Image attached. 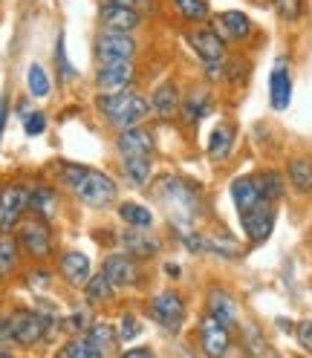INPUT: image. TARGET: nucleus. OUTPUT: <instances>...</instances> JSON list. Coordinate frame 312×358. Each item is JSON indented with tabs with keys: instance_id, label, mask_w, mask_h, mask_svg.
<instances>
[{
	"instance_id": "obj_1",
	"label": "nucleus",
	"mask_w": 312,
	"mask_h": 358,
	"mask_svg": "<svg viewBox=\"0 0 312 358\" xmlns=\"http://www.w3.org/2000/svg\"><path fill=\"white\" fill-rule=\"evenodd\" d=\"M61 182L70 188V194L87 208H110L116 203L119 188L113 182V176H107L99 168L90 165H76V162H61Z\"/></svg>"
},
{
	"instance_id": "obj_2",
	"label": "nucleus",
	"mask_w": 312,
	"mask_h": 358,
	"mask_svg": "<svg viewBox=\"0 0 312 358\" xmlns=\"http://www.w3.org/2000/svg\"><path fill=\"white\" fill-rule=\"evenodd\" d=\"M156 191H159L162 206H165L168 214H171V222L183 231V237H188L191 229H194L197 211H199L197 188L188 185L185 179H180V176H162L159 185H156Z\"/></svg>"
},
{
	"instance_id": "obj_3",
	"label": "nucleus",
	"mask_w": 312,
	"mask_h": 358,
	"mask_svg": "<svg viewBox=\"0 0 312 358\" xmlns=\"http://www.w3.org/2000/svg\"><path fill=\"white\" fill-rule=\"evenodd\" d=\"M96 107H99V113L110 124H116L119 130L139 127L150 116V101L142 93H133V90H127V93H113V96H99Z\"/></svg>"
},
{
	"instance_id": "obj_4",
	"label": "nucleus",
	"mask_w": 312,
	"mask_h": 358,
	"mask_svg": "<svg viewBox=\"0 0 312 358\" xmlns=\"http://www.w3.org/2000/svg\"><path fill=\"white\" fill-rule=\"evenodd\" d=\"M15 237H17L20 252L32 260H47L55 255V234H52V226L47 217H38V214L24 217L17 222Z\"/></svg>"
},
{
	"instance_id": "obj_5",
	"label": "nucleus",
	"mask_w": 312,
	"mask_h": 358,
	"mask_svg": "<svg viewBox=\"0 0 312 358\" xmlns=\"http://www.w3.org/2000/svg\"><path fill=\"white\" fill-rule=\"evenodd\" d=\"M148 315L156 327H162L165 332L176 335L185 324V315H188V306H185V298L173 289H165V292H156L148 298Z\"/></svg>"
},
{
	"instance_id": "obj_6",
	"label": "nucleus",
	"mask_w": 312,
	"mask_h": 358,
	"mask_svg": "<svg viewBox=\"0 0 312 358\" xmlns=\"http://www.w3.org/2000/svg\"><path fill=\"white\" fill-rule=\"evenodd\" d=\"M188 43H191V50L199 55V61H203L206 73L211 78H217L222 64H226V43L220 41V35L211 27H203V29L188 32Z\"/></svg>"
},
{
	"instance_id": "obj_7",
	"label": "nucleus",
	"mask_w": 312,
	"mask_h": 358,
	"mask_svg": "<svg viewBox=\"0 0 312 358\" xmlns=\"http://www.w3.org/2000/svg\"><path fill=\"white\" fill-rule=\"evenodd\" d=\"M133 78H136V66H133V61H99V66H96L99 96L127 93Z\"/></svg>"
},
{
	"instance_id": "obj_8",
	"label": "nucleus",
	"mask_w": 312,
	"mask_h": 358,
	"mask_svg": "<svg viewBox=\"0 0 312 358\" xmlns=\"http://www.w3.org/2000/svg\"><path fill=\"white\" fill-rule=\"evenodd\" d=\"M29 211V188L27 185H6L0 191V234H12L17 222Z\"/></svg>"
},
{
	"instance_id": "obj_9",
	"label": "nucleus",
	"mask_w": 312,
	"mask_h": 358,
	"mask_svg": "<svg viewBox=\"0 0 312 358\" xmlns=\"http://www.w3.org/2000/svg\"><path fill=\"white\" fill-rule=\"evenodd\" d=\"M96 61H133L136 58V38L130 32H107L101 29L93 43Z\"/></svg>"
},
{
	"instance_id": "obj_10",
	"label": "nucleus",
	"mask_w": 312,
	"mask_h": 358,
	"mask_svg": "<svg viewBox=\"0 0 312 358\" xmlns=\"http://www.w3.org/2000/svg\"><path fill=\"white\" fill-rule=\"evenodd\" d=\"M197 347L206 358H226L232 350V329H226L220 321L206 315L197 329Z\"/></svg>"
},
{
	"instance_id": "obj_11",
	"label": "nucleus",
	"mask_w": 312,
	"mask_h": 358,
	"mask_svg": "<svg viewBox=\"0 0 312 358\" xmlns=\"http://www.w3.org/2000/svg\"><path fill=\"white\" fill-rule=\"evenodd\" d=\"M101 275H104L110 283H113L116 289H127V286H139V283H142L139 260L130 257L127 252L107 255V257H104V266H101Z\"/></svg>"
},
{
	"instance_id": "obj_12",
	"label": "nucleus",
	"mask_w": 312,
	"mask_h": 358,
	"mask_svg": "<svg viewBox=\"0 0 312 358\" xmlns=\"http://www.w3.org/2000/svg\"><path fill=\"white\" fill-rule=\"evenodd\" d=\"M153 148H156L153 133L145 130L142 124H139V127L119 130V136H116V150H119V156H133V159H150Z\"/></svg>"
},
{
	"instance_id": "obj_13",
	"label": "nucleus",
	"mask_w": 312,
	"mask_h": 358,
	"mask_svg": "<svg viewBox=\"0 0 312 358\" xmlns=\"http://www.w3.org/2000/svg\"><path fill=\"white\" fill-rule=\"evenodd\" d=\"M58 275L70 283V286H76V289H84L87 286V280L93 278V263H90V257H87L84 252H61L58 255Z\"/></svg>"
},
{
	"instance_id": "obj_14",
	"label": "nucleus",
	"mask_w": 312,
	"mask_h": 358,
	"mask_svg": "<svg viewBox=\"0 0 312 358\" xmlns=\"http://www.w3.org/2000/svg\"><path fill=\"white\" fill-rule=\"evenodd\" d=\"M243 231L252 243H263L269 240L272 229H275V206L272 203H260L257 208H252L249 214H243Z\"/></svg>"
},
{
	"instance_id": "obj_15",
	"label": "nucleus",
	"mask_w": 312,
	"mask_h": 358,
	"mask_svg": "<svg viewBox=\"0 0 312 358\" xmlns=\"http://www.w3.org/2000/svg\"><path fill=\"white\" fill-rule=\"evenodd\" d=\"M229 191H232L234 208H237L240 217H243V214H249L252 208H257L260 203H269V199L263 196V191H260L257 176H237Z\"/></svg>"
},
{
	"instance_id": "obj_16",
	"label": "nucleus",
	"mask_w": 312,
	"mask_h": 358,
	"mask_svg": "<svg viewBox=\"0 0 312 358\" xmlns=\"http://www.w3.org/2000/svg\"><path fill=\"white\" fill-rule=\"evenodd\" d=\"M208 315L220 321L226 329H234L240 324V306L226 289H211L208 292Z\"/></svg>"
},
{
	"instance_id": "obj_17",
	"label": "nucleus",
	"mask_w": 312,
	"mask_h": 358,
	"mask_svg": "<svg viewBox=\"0 0 312 358\" xmlns=\"http://www.w3.org/2000/svg\"><path fill=\"white\" fill-rule=\"evenodd\" d=\"M99 20L107 32H133L142 24V15L136 9H127V6H110L101 3L99 9Z\"/></svg>"
},
{
	"instance_id": "obj_18",
	"label": "nucleus",
	"mask_w": 312,
	"mask_h": 358,
	"mask_svg": "<svg viewBox=\"0 0 312 358\" xmlns=\"http://www.w3.org/2000/svg\"><path fill=\"white\" fill-rule=\"evenodd\" d=\"M269 101L275 110H286L289 101H292V76H289L286 58H278L275 70L269 76Z\"/></svg>"
},
{
	"instance_id": "obj_19",
	"label": "nucleus",
	"mask_w": 312,
	"mask_h": 358,
	"mask_svg": "<svg viewBox=\"0 0 312 358\" xmlns=\"http://www.w3.org/2000/svg\"><path fill=\"white\" fill-rule=\"evenodd\" d=\"M211 29L220 35V41H243L252 35V20L243 12H222L217 15Z\"/></svg>"
},
{
	"instance_id": "obj_20",
	"label": "nucleus",
	"mask_w": 312,
	"mask_h": 358,
	"mask_svg": "<svg viewBox=\"0 0 312 358\" xmlns=\"http://www.w3.org/2000/svg\"><path fill=\"white\" fill-rule=\"evenodd\" d=\"M148 101H150V116H156V119H171L176 110L183 107L180 90H176L171 81H165V84L156 87V90H153V96H150Z\"/></svg>"
},
{
	"instance_id": "obj_21",
	"label": "nucleus",
	"mask_w": 312,
	"mask_h": 358,
	"mask_svg": "<svg viewBox=\"0 0 312 358\" xmlns=\"http://www.w3.org/2000/svg\"><path fill=\"white\" fill-rule=\"evenodd\" d=\"M119 243L125 245V252H127L130 257H136V260H148V257H153L156 252H159V240H156L150 231L127 229V231L119 237Z\"/></svg>"
},
{
	"instance_id": "obj_22",
	"label": "nucleus",
	"mask_w": 312,
	"mask_h": 358,
	"mask_svg": "<svg viewBox=\"0 0 312 358\" xmlns=\"http://www.w3.org/2000/svg\"><path fill=\"white\" fill-rule=\"evenodd\" d=\"M119 171L130 188H148L153 179L150 159H133V156H119Z\"/></svg>"
},
{
	"instance_id": "obj_23",
	"label": "nucleus",
	"mask_w": 312,
	"mask_h": 358,
	"mask_svg": "<svg viewBox=\"0 0 312 358\" xmlns=\"http://www.w3.org/2000/svg\"><path fill=\"white\" fill-rule=\"evenodd\" d=\"M87 338H90L99 350H101V355L104 358H116L119 355V332H116V327L113 324H107V321H96L90 329L84 332Z\"/></svg>"
},
{
	"instance_id": "obj_24",
	"label": "nucleus",
	"mask_w": 312,
	"mask_h": 358,
	"mask_svg": "<svg viewBox=\"0 0 312 358\" xmlns=\"http://www.w3.org/2000/svg\"><path fill=\"white\" fill-rule=\"evenodd\" d=\"M232 148H234V127L222 122L211 130V136H208V159L211 162H226Z\"/></svg>"
},
{
	"instance_id": "obj_25",
	"label": "nucleus",
	"mask_w": 312,
	"mask_h": 358,
	"mask_svg": "<svg viewBox=\"0 0 312 358\" xmlns=\"http://www.w3.org/2000/svg\"><path fill=\"white\" fill-rule=\"evenodd\" d=\"M119 220L127 229H136V231H150L153 229V211L142 203H133V199H127V203L119 206Z\"/></svg>"
},
{
	"instance_id": "obj_26",
	"label": "nucleus",
	"mask_w": 312,
	"mask_h": 358,
	"mask_svg": "<svg viewBox=\"0 0 312 358\" xmlns=\"http://www.w3.org/2000/svg\"><path fill=\"white\" fill-rule=\"evenodd\" d=\"M29 211L38 217L52 220V214L58 211V191L52 185H38L29 191Z\"/></svg>"
},
{
	"instance_id": "obj_27",
	"label": "nucleus",
	"mask_w": 312,
	"mask_h": 358,
	"mask_svg": "<svg viewBox=\"0 0 312 358\" xmlns=\"http://www.w3.org/2000/svg\"><path fill=\"white\" fill-rule=\"evenodd\" d=\"M286 176H289V182H292L295 191L309 194L312 191V159H306V156H295V159H289Z\"/></svg>"
},
{
	"instance_id": "obj_28",
	"label": "nucleus",
	"mask_w": 312,
	"mask_h": 358,
	"mask_svg": "<svg viewBox=\"0 0 312 358\" xmlns=\"http://www.w3.org/2000/svg\"><path fill=\"white\" fill-rule=\"evenodd\" d=\"M20 266V245L15 234H0V278H9Z\"/></svg>"
},
{
	"instance_id": "obj_29",
	"label": "nucleus",
	"mask_w": 312,
	"mask_h": 358,
	"mask_svg": "<svg viewBox=\"0 0 312 358\" xmlns=\"http://www.w3.org/2000/svg\"><path fill=\"white\" fill-rule=\"evenodd\" d=\"M58 358H104V355L87 335H73V338L64 341V347L58 350Z\"/></svg>"
},
{
	"instance_id": "obj_30",
	"label": "nucleus",
	"mask_w": 312,
	"mask_h": 358,
	"mask_svg": "<svg viewBox=\"0 0 312 358\" xmlns=\"http://www.w3.org/2000/svg\"><path fill=\"white\" fill-rule=\"evenodd\" d=\"M84 298H87V303H96V306H99V303H110V301L116 298V286L99 272V275H93L90 280H87Z\"/></svg>"
},
{
	"instance_id": "obj_31",
	"label": "nucleus",
	"mask_w": 312,
	"mask_h": 358,
	"mask_svg": "<svg viewBox=\"0 0 312 358\" xmlns=\"http://www.w3.org/2000/svg\"><path fill=\"white\" fill-rule=\"evenodd\" d=\"M27 90L32 99H47L52 93V81L47 76V70H43L41 64H29L27 70Z\"/></svg>"
},
{
	"instance_id": "obj_32",
	"label": "nucleus",
	"mask_w": 312,
	"mask_h": 358,
	"mask_svg": "<svg viewBox=\"0 0 312 358\" xmlns=\"http://www.w3.org/2000/svg\"><path fill=\"white\" fill-rule=\"evenodd\" d=\"M173 9L180 12V17L191 20V24H203V20H208V3L206 0H173Z\"/></svg>"
},
{
	"instance_id": "obj_33",
	"label": "nucleus",
	"mask_w": 312,
	"mask_h": 358,
	"mask_svg": "<svg viewBox=\"0 0 312 358\" xmlns=\"http://www.w3.org/2000/svg\"><path fill=\"white\" fill-rule=\"evenodd\" d=\"M257 182H260L263 196L269 199L272 206H275V199H281V196H283V176H281V173L266 171V173H260V176H257Z\"/></svg>"
},
{
	"instance_id": "obj_34",
	"label": "nucleus",
	"mask_w": 312,
	"mask_h": 358,
	"mask_svg": "<svg viewBox=\"0 0 312 358\" xmlns=\"http://www.w3.org/2000/svg\"><path fill=\"white\" fill-rule=\"evenodd\" d=\"M96 321H93V312H90V306H81V309H76V312H70V315H64V327L70 329L73 335H84L87 329H90Z\"/></svg>"
},
{
	"instance_id": "obj_35",
	"label": "nucleus",
	"mask_w": 312,
	"mask_h": 358,
	"mask_svg": "<svg viewBox=\"0 0 312 358\" xmlns=\"http://www.w3.org/2000/svg\"><path fill=\"white\" fill-rule=\"evenodd\" d=\"M180 110L185 113L188 122H199V119L208 113V96H206V93H194V96H188V99L183 101Z\"/></svg>"
},
{
	"instance_id": "obj_36",
	"label": "nucleus",
	"mask_w": 312,
	"mask_h": 358,
	"mask_svg": "<svg viewBox=\"0 0 312 358\" xmlns=\"http://www.w3.org/2000/svg\"><path fill=\"white\" fill-rule=\"evenodd\" d=\"M27 286H29V292L35 295H43V292H50V286H52V275H50V268H29V275H27Z\"/></svg>"
},
{
	"instance_id": "obj_37",
	"label": "nucleus",
	"mask_w": 312,
	"mask_h": 358,
	"mask_svg": "<svg viewBox=\"0 0 312 358\" xmlns=\"http://www.w3.org/2000/svg\"><path fill=\"white\" fill-rule=\"evenodd\" d=\"M20 122H24L27 136H41V133L47 130V116H43L41 110H27V113H20Z\"/></svg>"
},
{
	"instance_id": "obj_38",
	"label": "nucleus",
	"mask_w": 312,
	"mask_h": 358,
	"mask_svg": "<svg viewBox=\"0 0 312 358\" xmlns=\"http://www.w3.org/2000/svg\"><path fill=\"white\" fill-rule=\"evenodd\" d=\"M116 332H119V341H133L142 332V324H139V318L133 315V312H125V315L119 318Z\"/></svg>"
},
{
	"instance_id": "obj_39",
	"label": "nucleus",
	"mask_w": 312,
	"mask_h": 358,
	"mask_svg": "<svg viewBox=\"0 0 312 358\" xmlns=\"http://www.w3.org/2000/svg\"><path fill=\"white\" fill-rule=\"evenodd\" d=\"M275 9L283 20H298L304 15V0H275Z\"/></svg>"
},
{
	"instance_id": "obj_40",
	"label": "nucleus",
	"mask_w": 312,
	"mask_h": 358,
	"mask_svg": "<svg viewBox=\"0 0 312 358\" xmlns=\"http://www.w3.org/2000/svg\"><path fill=\"white\" fill-rule=\"evenodd\" d=\"M295 338H298V347L312 355V321H301V324H298Z\"/></svg>"
},
{
	"instance_id": "obj_41",
	"label": "nucleus",
	"mask_w": 312,
	"mask_h": 358,
	"mask_svg": "<svg viewBox=\"0 0 312 358\" xmlns=\"http://www.w3.org/2000/svg\"><path fill=\"white\" fill-rule=\"evenodd\" d=\"M58 73H61V78H73L76 76V70L70 66V61H66V52H64V35H58Z\"/></svg>"
},
{
	"instance_id": "obj_42",
	"label": "nucleus",
	"mask_w": 312,
	"mask_h": 358,
	"mask_svg": "<svg viewBox=\"0 0 312 358\" xmlns=\"http://www.w3.org/2000/svg\"><path fill=\"white\" fill-rule=\"evenodd\" d=\"M9 347H15L12 321H9V315H0V350H9Z\"/></svg>"
},
{
	"instance_id": "obj_43",
	"label": "nucleus",
	"mask_w": 312,
	"mask_h": 358,
	"mask_svg": "<svg viewBox=\"0 0 312 358\" xmlns=\"http://www.w3.org/2000/svg\"><path fill=\"white\" fill-rule=\"evenodd\" d=\"M116 358H159V355H156V350H150V347H127Z\"/></svg>"
},
{
	"instance_id": "obj_44",
	"label": "nucleus",
	"mask_w": 312,
	"mask_h": 358,
	"mask_svg": "<svg viewBox=\"0 0 312 358\" xmlns=\"http://www.w3.org/2000/svg\"><path fill=\"white\" fill-rule=\"evenodd\" d=\"M6 119H9V96L3 93V96H0V139H3V130H6Z\"/></svg>"
},
{
	"instance_id": "obj_45",
	"label": "nucleus",
	"mask_w": 312,
	"mask_h": 358,
	"mask_svg": "<svg viewBox=\"0 0 312 358\" xmlns=\"http://www.w3.org/2000/svg\"><path fill=\"white\" fill-rule=\"evenodd\" d=\"M104 3H110V6H127V9H136L139 0H104Z\"/></svg>"
},
{
	"instance_id": "obj_46",
	"label": "nucleus",
	"mask_w": 312,
	"mask_h": 358,
	"mask_svg": "<svg viewBox=\"0 0 312 358\" xmlns=\"http://www.w3.org/2000/svg\"><path fill=\"white\" fill-rule=\"evenodd\" d=\"M165 268H168V275H171V278H176V275H180V266H176V263H168Z\"/></svg>"
},
{
	"instance_id": "obj_47",
	"label": "nucleus",
	"mask_w": 312,
	"mask_h": 358,
	"mask_svg": "<svg viewBox=\"0 0 312 358\" xmlns=\"http://www.w3.org/2000/svg\"><path fill=\"white\" fill-rule=\"evenodd\" d=\"M0 358H15V355H12L9 350H0Z\"/></svg>"
}]
</instances>
